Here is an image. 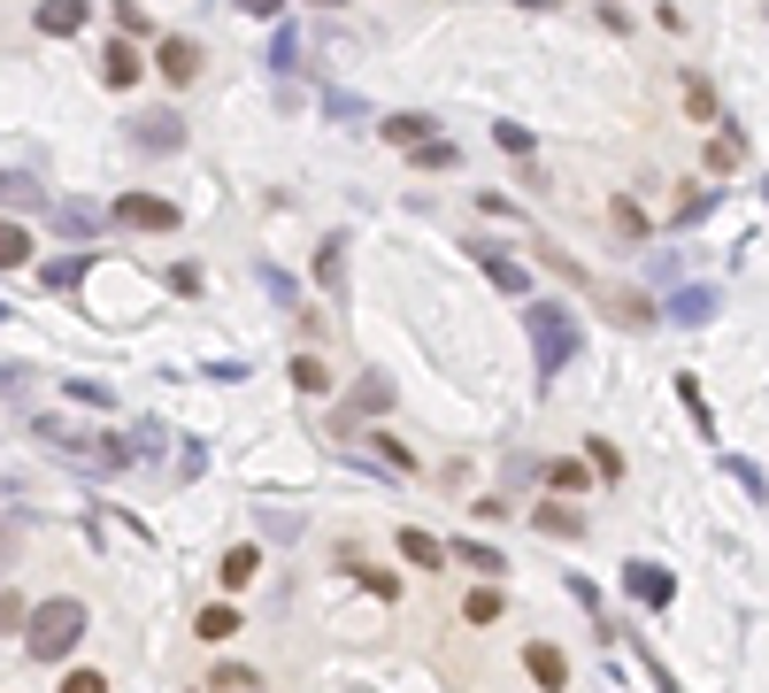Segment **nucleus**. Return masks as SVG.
Here are the masks:
<instances>
[{
  "label": "nucleus",
  "instance_id": "obj_1",
  "mask_svg": "<svg viewBox=\"0 0 769 693\" xmlns=\"http://www.w3.org/2000/svg\"><path fill=\"white\" fill-rule=\"evenodd\" d=\"M85 624H93V609H85L77 593H54V601H39V609L23 617V655H31V663H62V655L85 640Z\"/></svg>",
  "mask_w": 769,
  "mask_h": 693
},
{
  "label": "nucleus",
  "instance_id": "obj_2",
  "mask_svg": "<svg viewBox=\"0 0 769 693\" xmlns=\"http://www.w3.org/2000/svg\"><path fill=\"white\" fill-rule=\"evenodd\" d=\"M523 332H531V354H539V377H554L578 354V317L554 309V301H523Z\"/></svg>",
  "mask_w": 769,
  "mask_h": 693
},
{
  "label": "nucleus",
  "instance_id": "obj_3",
  "mask_svg": "<svg viewBox=\"0 0 769 693\" xmlns=\"http://www.w3.org/2000/svg\"><path fill=\"white\" fill-rule=\"evenodd\" d=\"M39 439H46V447H62V455H77V470H93V478H116V470H132V447H124V439L70 432V424H39Z\"/></svg>",
  "mask_w": 769,
  "mask_h": 693
},
{
  "label": "nucleus",
  "instance_id": "obj_4",
  "mask_svg": "<svg viewBox=\"0 0 769 693\" xmlns=\"http://www.w3.org/2000/svg\"><path fill=\"white\" fill-rule=\"evenodd\" d=\"M108 224H124V231H177L185 216H177V200H162V193H124V200L108 208Z\"/></svg>",
  "mask_w": 769,
  "mask_h": 693
},
{
  "label": "nucleus",
  "instance_id": "obj_5",
  "mask_svg": "<svg viewBox=\"0 0 769 693\" xmlns=\"http://www.w3.org/2000/svg\"><path fill=\"white\" fill-rule=\"evenodd\" d=\"M200 62H208V54H200V39H162V46H154L162 85H193V77H200Z\"/></svg>",
  "mask_w": 769,
  "mask_h": 693
},
{
  "label": "nucleus",
  "instance_id": "obj_6",
  "mask_svg": "<svg viewBox=\"0 0 769 693\" xmlns=\"http://www.w3.org/2000/svg\"><path fill=\"white\" fill-rule=\"evenodd\" d=\"M93 23V0H39V15H31V31H46V39H77Z\"/></svg>",
  "mask_w": 769,
  "mask_h": 693
},
{
  "label": "nucleus",
  "instance_id": "obj_7",
  "mask_svg": "<svg viewBox=\"0 0 769 693\" xmlns=\"http://www.w3.org/2000/svg\"><path fill=\"white\" fill-rule=\"evenodd\" d=\"M623 586H631V601H646V609H669V593H677V578H669L662 562H623Z\"/></svg>",
  "mask_w": 769,
  "mask_h": 693
},
{
  "label": "nucleus",
  "instance_id": "obj_8",
  "mask_svg": "<svg viewBox=\"0 0 769 693\" xmlns=\"http://www.w3.org/2000/svg\"><path fill=\"white\" fill-rule=\"evenodd\" d=\"M132 139H139V147H162V155H169V147H185V116H177V108H147V116L132 124Z\"/></svg>",
  "mask_w": 769,
  "mask_h": 693
},
{
  "label": "nucleus",
  "instance_id": "obj_9",
  "mask_svg": "<svg viewBox=\"0 0 769 693\" xmlns=\"http://www.w3.org/2000/svg\"><path fill=\"white\" fill-rule=\"evenodd\" d=\"M469 255H477V262H485V278H492V286H500V293H516V301H523V293H531V270H523V262H516V255H492V247H469Z\"/></svg>",
  "mask_w": 769,
  "mask_h": 693
},
{
  "label": "nucleus",
  "instance_id": "obj_10",
  "mask_svg": "<svg viewBox=\"0 0 769 693\" xmlns=\"http://www.w3.org/2000/svg\"><path fill=\"white\" fill-rule=\"evenodd\" d=\"M531 524H539L547 539H585V517H578L562 494H554V501H539V509H531Z\"/></svg>",
  "mask_w": 769,
  "mask_h": 693
},
{
  "label": "nucleus",
  "instance_id": "obj_11",
  "mask_svg": "<svg viewBox=\"0 0 769 693\" xmlns=\"http://www.w3.org/2000/svg\"><path fill=\"white\" fill-rule=\"evenodd\" d=\"M523 671H531V686H539V693H562V686H570V663H562L554 648H523Z\"/></svg>",
  "mask_w": 769,
  "mask_h": 693
},
{
  "label": "nucleus",
  "instance_id": "obj_12",
  "mask_svg": "<svg viewBox=\"0 0 769 693\" xmlns=\"http://www.w3.org/2000/svg\"><path fill=\"white\" fill-rule=\"evenodd\" d=\"M716 309H724V301H716V286H685V293L669 301V317H677V324H708Z\"/></svg>",
  "mask_w": 769,
  "mask_h": 693
},
{
  "label": "nucleus",
  "instance_id": "obj_13",
  "mask_svg": "<svg viewBox=\"0 0 769 693\" xmlns=\"http://www.w3.org/2000/svg\"><path fill=\"white\" fill-rule=\"evenodd\" d=\"M23 262H31V224L0 216V270H23Z\"/></svg>",
  "mask_w": 769,
  "mask_h": 693
},
{
  "label": "nucleus",
  "instance_id": "obj_14",
  "mask_svg": "<svg viewBox=\"0 0 769 693\" xmlns=\"http://www.w3.org/2000/svg\"><path fill=\"white\" fill-rule=\"evenodd\" d=\"M408 163H416V170H455V163H461V147L432 132V139H416V147H408Z\"/></svg>",
  "mask_w": 769,
  "mask_h": 693
},
{
  "label": "nucleus",
  "instance_id": "obj_15",
  "mask_svg": "<svg viewBox=\"0 0 769 693\" xmlns=\"http://www.w3.org/2000/svg\"><path fill=\"white\" fill-rule=\"evenodd\" d=\"M455 562H461V570H477V578H500V570H508V562H500V547H485V539H461Z\"/></svg>",
  "mask_w": 769,
  "mask_h": 693
},
{
  "label": "nucleus",
  "instance_id": "obj_16",
  "mask_svg": "<svg viewBox=\"0 0 769 693\" xmlns=\"http://www.w3.org/2000/svg\"><path fill=\"white\" fill-rule=\"evenodd\" d=\"M39 200V170H0V208H31Z\"/></svg>",
  "mask_w": 769,
  "mask_h": 693
},
{
  "label": "nucleus",
  "instance_id": "obj_17",
  "mask_svg": "<svg viewBox=\"0 0 769 693\" xmlns=\"http://www.w3.org/2000/svg\"><path fill=\"white\" fill-rule=\"evenodd\" d=\"M101 77H108V85H139V54H132V46L116 39V46L101 54Z\"/></svg>",
  "mask_w": 769,
  "mask_h": 693
},
{
  "label": "nucleus",
  "instance_id": "obj_18",
  "mask_svg": "<svg viewBox=\"0 0 769 693\" xmlns=\"http://www.w3.org/2000/svg\"><path fill=\"white\" fill-rule=\"evenodd\" d=\"M401 555H408L416 570H439V562H447V547H439L432 531H401Z\"/></svg>",
  "mask_w": 769,
  "mask_h": 693
},
{
  "label": "nucleus",
  "instance_id": "obj_19",
  "mask_svg": "<svg viewBox=\"0 0 769 693\" xmlns=\"http://www.w3.org/2000/svg\"><path fill=\"white\" fill-rule=\"evenodd\" d=\"M193 624H200V640L216 648V640H231V632H239V609H224V601H208V609H200Z\"/></svg>",
  "mask_w": 769,
  "mask_h": 693
},
{
  "label": "nucleus",
  "instance_id": "obj_20",
  "mask_svg": "<svg viewBox=\"0 0 769 693\" xmlns=\"http://www.w3.org/2000/svg\"><path fill=\"white\" fill-rule=\"evenodd\" d=\"M385 139L393 147H416V139H432V116H385Z\"/></svg>",
  "mask_w": 769,
  "mask_h": 693
},
{
  "label": "nucleus",
  "instance_id": "obj_21",
  "mask_svg": "<svg viewBox=\"0 0 769 693\" xmlns=\"http://www.w3.org/2000/svg\"><path fill=\"white\" fill-rule=\"evenodd\" d=\"M339 278H346V247H339V239H323V255H315V286H331V293H339Z\"/></svg>",
  "mask_w": 769,
  "mask_h": 693
},
{
  "label": "nucleus",
  "instance_id": "obj_22",
  "mask_svg": "<svg viewBox=\"0 0 769 693\" xmlns=\"http://www.w3.org/2000/svg\"><path fill=\"white\" fill-rule=\"evenodd\" d=\"M254 570H262V547H231L224 555V586H247Z\"/></svg>",
  "mask_w": 769,
  "mask_h": 693
},
{
  "label": "nucleus",
  "instance_id": "obj_23",
  "mask_svg": "<svg viewBox=\"0 0 769 693\" xmlns=\"http://www.w3.org/2000/svg\"><path fill=\"white\" fill-rule=\"evenodd\" d=\"M500 609H508V601H500V586H477V593L461 601V617H469V624H492Z\"/></svg>",
  "mask_w": 769,
  "mask_h": 693
},
{
  "label": "nucleus",
  "instance_id": "obj_24",
  "mask_svg": "<svg viewBox=\"0 0 769 693\" xmlns=\"http://www.w3.org/2000/svg\"><path fill=\"white\" fill-rule=\"evenodd\" d=\"M492 139H500V155H516V170L531 163V132L523 124H492Z\"/></svg>",
  "mask_w": 769,
  "mask_h": 693
},
{
  "label": "nucleus",
  "instance_id": "obj_25",
  "mask_svg": "<svg viewBox=\"0 0 769 693\" xmlns=\"http://www.w3.org/2000/svg\"><path fill=\"white\" fill-rule=\"evenodd\" d=\"M293 385H301V393H331V370H323L315 354H301V362H293Z\"/></svg>",
  "mask_w": 769,
  "mask_h": 693
},
{
  "label": "nucleus",
  "instance_id": "obj_26",
  "mask_svg": "<svg viewBox=\"0 0 769 693\" xmlns=\"http://www.w3.org/2000/svg\"><path fill=\"white\" fill-rule=\"evenodd\" d=\"M124 447H132V455H147V463H162V447H169V432H162V424H139V432H132Z\"/></svg>",
  "mask_w": 769,
  "mask_h": 693
},
{
  "label": "nucleus",
  "instance_id": "obj_27",
  "mask_svg": "<svg viewBox=\"0 0 769 693\" xmlns=\"http://www.w3.org/2000/svg\"><path fill=\"white\" fill-rule=\"evenodd\" d=\"M77 278H85V255H62V262H46V286H54V293H70Z\"/></svg>",
  "mask_w": 769,
  "mask_h": 693
},
{
  "label": "nucleus",
  "instance_id": "obj_28",
  "mask_svg": "<svg viewBox=\"0 0 769 693\" xmlns=\"http://www.w3.org/2000/svg\"><path fill=\"white\" fill-rule=\"evenodd\" d=\"M547 486H554L562 501H570V494H585V463H554V470H547Z\"/></svg>",
  "mask_w": 769,
  "mask_h": 693
},
{
  "label": "nucleus",
  "instance_id": "obj_29",
  "mask_svg": "<svg viewBox=\"0 0 769 693\" xmlns=\"http://www.w3.org/2000/svg\"><path fill=\"white\" fill-rule=\"evenodd\" d=\"M615 239H646V216H638V200H615Z\"/></svg>",
  "mask_w": 769,
  "mask_h": 693
},
{
  "label": "nucleus",
  "instance_id": "obj_30",
  "mask_svg": "<svg viewBox=\"0 0 769 693\" xmlns=\"http://www.w3.org/2000/svg\"><path fill=\"white\" fill-rule=\"evenodd\" d=\"M54 224H62V231H70V239H93V231H101V216H93V208H62V216H54Z\"/></svg>",
  "mask_w": 769,
  "mask_h": 693
},
{
  "label": "nucleus",
  "instance_id": "obj_31",
  "mask_svg": "<svg viewBox=\"0 0 769 693\" xmlns=\"http://www.w3.org/2000/svg\"><path fill=\"white\" fill-rule=\"evenodd\" d=\"M270 62H278V70H293V62H301V39H293L285 23H278V39H270Z\"/></svg>",
  "mask_w": 769,
  "mask_h": 693
},
{
  "label": "nucleus",
  "instance_id": "obj_32",
  "mask_svg": "<svg viewBox=\"0 0 769 693\" xmlns=\"http://www.w3.org/2000/svg\"><path fill=\"white\" fill-rule=\"evenodd\" d=\"M685 108H693V116H700V124H716V116H724V108H716V93H708V85H685Z\"/></svg>",
  "mask_w": 769,
  "mask_h": 693
},
{
  "label": "nucleus",
  "instance_id": "obj_33",
  "mask_svg": "<svg viewBox=\"0 0 769 693\" xmlns=\"http://www.w3.org/2000/svg\"><path fill=\"white\" fill-rule=\"evenodd\" d=\"M677 393H685V401H693V416H700V424H708V432H716V408H708V401H700V377H693V370H685V377H677Z\"/></svg>",
  "mask_w": 769,
  "mask_h": 693
},
{
  "label": "nucleus",
  "instance_id": "obj_34",
  "mask_svg": "<svg viewBox=\"0 0 769 693\" xmlns=\"http://www.w3.org/2000/svg\"><path fill=\"white\" fill-rule=\"evenodd\" d=\"M377 463H385V470H401V478H408V470H416V455H408V447H401V439H377Z\"/></svg>",
  "mask_w": 769,
  "mask_h": 693
},
{
  "label": "nucleus",
  "instance_id": "obj_35",
  "mask_svg": "<svg viewBox=\"0 0 769 693\" xmlns=\"http://www.w3.org/2000/svg\"><path fill=\"white\" fill-rule=\"evenodd\" d=\"M162 278H169V293H185V301L200 293V270H193V262H177V270H162Z\"/></svg>",
  "mask_w": 769,
  "mask_h": 693
},
{
  "label": "nucleus",
  "instance_id": "obj_36",
  "mask_svg": "<svg viewBox=\"0 0 769 693\" xmlns=\"http://www.w3.org/2000/svg\"><path fill=\"white\" fill-rule=\"evenodd\" d=\"M116 23H124L132 39H154V23H147V15H139V8H132V0H116Z\"/></svg>",
  "mask_w": 769,
  "mask_h": 693
},
{
  "label": "nucleus",
  "instance_id": "obj_37",
  "mask_svg": "<svg viewBox=\"0 0 769 693\" xmlns=\"http://www.w3.org/2000/svg\"><path fill=\"white\" fill-rule=\"evenodd\" d=\"M593 470H601V478H623V455H615L609 439H593Z\"/></svg>",
  "mask_w": 769,
  "mask_h": 693
},
{
  "label": "nucleus",
  "instance_id": "obj_38",
  "mask_svg": "<svg viewBox=\"0 0 769 693\" xmlns=\"http://www.w3.org/2000/svg\"><path fill=\"white\" fill-rule=\"evenodd\" d=\"M62 693H108V679H101V671H70V679H62Z\"/></svg>",
  "mask_w": 769,
  "mask_h": 693
},
{
  "label": "nucleus",
  "instance_id": "obj_39",
  "mask_svg": "<svg viewBox=\"0 0 769 693\" xmlns=\"http://www.w3.org/2000/svg\"><path fill=\"white\" fill-rule=\"evenodd\" d=\"M15 539H23V517H8V524H0V562L15 555Z\"/></svg>",
  "mask_w": 769,
  "mask_h": 693
},
{
  "label": "nucleus",
  "instance_id": "obj_40",
  "mask_svg": "<svg viewBox=\"0 0 769 693\" xmlns=\"http://www.w3.org/2000/svg\"><path fill=\"white\" fill-rule=\"evenodd\" d=\"M239 8H247V15H278L285 0H239Z\"/></svg>",
  "mask_w": 769,
  "mask_h": 693
},
{
  "label": "nucleus",
  "instance_id": "obj_41",
  "mask_svg": "<svg viewBox=\"0 0 769 693\" xmlns=\"http://www.w3.org/2000/svg\"><path fill=\"white\" fill-rule=\"evenodd\" d=\"M523 8H554V0H523Z\"/></svg>",
  "mask_w": 769,
  "mask_h": 693
},
{
  "label": "nucleus",
  "instance_id": "obj_42",
  "mask_svg": "<svg viewBox=\"0 0 769 693\" xmlns=\"http://www.w3.org/2000/svg\"><path fill=\"white\" fill-rule=\"evenodd\" d=\"M315 8H331V0H315Z\"/></svg>",
  "mask_w": 769,
  "mask_h": 693
}]
</instances>
